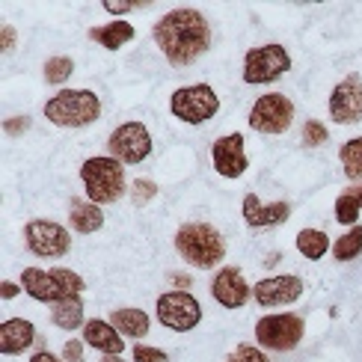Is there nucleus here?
<instances>
[{
  "label": "nucleus",
  "mask_w": 362,
  "mask_h": 362,
  "mask_svg": "<svg viewBox=\"0 0 362 362\" xmlns=\"http://www.w3.org/2000/svg\"><path fill=\"white\" fill-rule=\"evenodd\" d=\"M175 250L187 264L211 270L214 264L223 262L226 255V240L223 235L208 223H185L175 232Z\"/></svg>",
  "instance_id": "obj_3"
},
{
  "label": "nucleus",
  "mask_w": 362,
  "mask_h": 362,
  "mask_svg": "<svg viewBox=\"0 0 362 362\" xmlns=\"http://www.w3.org/2000/svg\"><path fill=\"white\" fill-rule=\"evenodd\" d=\"M359 214H362V205H359V199H356V193L354 190H348V193H341L339 199H336V220L341 223V226H356V220H359Z\"/></svg>",
  "instance_id": "obj_28"
},
{
  "label": "nucleus",
  "mask_w": 362,
  "mask_h": 362,
  "mask_svg": "<svg viewBox=\"0 0 362 362\" xmlns=\"http://www.w3.org/2000/svg\"><path fill=\"white\" fill-rule=\"evenodd\" d=\"M279 259H282V255H279V252H270V255H267V259H264V264H267V267H274V264H276Z\"/></svg>",
  "instance_id": "obj_40"
},
{
  "label": "nucleus",
  "mask_w": 362,
  "mask_h": 362,
  "mask_svg": "<svg viewBox=\"0 0 362 362\" xmlns=\"http://www.w3.org/2000/svg\"><path fill=\"white\" fill-rule=\"evenodd\" d=\"M303 294V279L297 274H282V276H267L262 282H255L252 297L255 303L264 309H276V306H291L294 300Z\"/></svg>",
  "instance_id": "obj_14"
},
{
  "label": "nucleus",
  "mask_w": 362,
  "mask_h": 362,
  "mask_svg": "<svg viewBox=\"0 0 362 362\" xmlns=\"http://www.w3.org/2000/svg\"><path fill=\"white\" fill-rule=\"evenodd\" d=\"M354 193H356V199H359V205H362V185H359V187H356Z\"/></svg>",
  "instance_id": "obj_42"
},
{
  "label": "nucleus",
  "mask_w": 362,
  "mask_h": 362,
  "mask_svg": "<svg viewBox=\"0 0 362 362\" xmlns=\"http://www.w3.org/2000/svg\"><path fill=\"white\" fill-rule=\"evenodd\" d=\"M240 211H244V220L247 226H252V229H264V226H279L291 217V205L288 202H270V205H262L259 196L255 193H247L244 196V205H240Z\"/></svg>",
  "instance_id": "obj_17"
},
{
  "label": "nucleus",
  "mask_w": 362,
  "mask_h": 362,
  "mask_svg": "<svg viewBox=\"0 0 362 362\" xmlns=\"http://www.w3.org/2000/svg\"><path fill=\"white\" fill-rule=\"evenodd\" d=\"M329 250V238L321 229H303L297 232V252L306 255L309 262H321Z\"/></svg>",
  "instance_id": "obj_24"
},
{
  "label": "nucleus",
  "mask_w": 362,
  "mask_h": 362,
  "mask_svg": "<svg viewBox=\"0 0 362 362\" xmlns=\"http://www.w3.org/2000/svg\"><path fill=\"white\" fill-rule=\"evenodd\" d=\"M359 252H362V226L356 223L348 235H341L333 244V259L336 262H354Z\"/></svg>",
  "instance_id": "obj_26"
},
{
  "label": "nucleus",
  "mask_w": 362,
  "mask_h": 362,
  "mask_svg": "<svg viewBox=\"0 0 362 362\" xmlns=\"http://www.w3.org/2000/svg\"><path fill=\"white\" fill-rule=\"evenodd\" d=\"M170 110L175 119L187 125H202L208 119H214L220 110V95L211 89L208 83H193V86H181L170 98Z\"/></svg>",
  "instance_id": "obj_6"
},
{
  "label": "nucleus",
  "mask_w": 362,
  "mask_h": 362,
  "mask_svg": "<svg viewBox=\"0 0 362 362\" xmlns=\"http://www.w3.org/2000/svg\"><path fill=\"white\" fill-rule=\"evenodd\" d=\"M131 9H137V4H125V0H107L104 4V12H110V15H125V12H131Z\"/></svg>",
  "instance_id": "obj_36"
},
{
  "label": "nucleus",
  "mask_w": 362,
  "mask_h": 362,
  "mask_svg": "<svg viewBox=\"0 0 362 362\" xmlns=\"http://www.w3.org/2000/svg\"><path fill=\"white\" fill-rule=\"evenodd\" d=\"M63 362H86V356H83V341L69 339V341L63 344Z\"/></svg>",
  "instance_id": "obj_33"
},
{
  "label": "nucleus",
  "mask_w": 362,
  "mask_h": 362,
  "mask_svg": "<svg viewBox=\"0 0 362 362\" xmlns=\"http://www.w3.org/2000/svg\"><path fill=\"white\" fill-rule=\"evenodd\" d=\"M51 321L59 329H78L83 327V300L81 297H66L51 306Z\"/></svg>",
  "instance_id": "obj_23"
},
{
  "label": "nucleus",
  "mask_w": 362,
  "mask_h": 362,
  "mask_svg": "<svg viewBox=\"0 0 362 362\" xmlns=\"http://www.w3.org/2000/svg\"><path fill=\"white\" fill-rule=\"evenodd\" d=\"M247 122L259 134H285L294 122V104L282 93H267L250 107Z\"/></svg>",
  "instance_id": "obj_10"
},
{
  "label": "nucleus",
  "mask_w": 362,
  "mask_h": 362,
  "mask_svg": "<svg viewBox=\"0 0 362 362\" xmlns=\"http://www.w3.org/2000/svg\"><path fill=\"white\" fill-rule=\"evenodd\" d=\"M69 223H71L74 232L93 235L104 226V211H101V205L89 202V199H71L69 202Z\"/></svg>",
  "instance_id": "obj_20"
},
{
  "label": "nucleus",
  "mask_w": 362,
  "mask_h": 362,
  "mask_svg": "<svg viewBox=\"0 0 362 362\" xmlns=\"http://www.w3.org/2000/svg\"><path fill=\"white\" fill-rule=\"evenodd\" d=\"M30 125H33V122H30V116H18V119H6L4 131H6V134H24Z\"/></svg>",
  "instance_id": "obj_35"
},
{
  "label": "nucleus",
  "mask_w": 362,
  "mask_h": 362,
  "mask_svg": "<svg viewBox=\"0 0 362 362\" xmlns=\"http://www.w3.org/2000/svg\"><path fill=\"white\" fill-rule=\"evenodd\" d=\"M134 36H137V30H134L128 21H110V24H104V27H93V30H89V39L98 42L101 48H107V51H119Z\"/></svg>",
  "instance_id": "obj_21"
},
{
  "label": "nucleus",
  "mask_w": 362,
  "mask_h": 362,
  "mask_svg": "<svg viewBox=\"0 0 362 362\" xmlns=\"http://www.w3.org/2000/svg\"><path fill=\"white\" fill-rule=\"evenodd\" d=\"M155 196H158V185H155L152 178H137V181L131 185V202L137 205V208H140V205H148V202L155 199Z\"/></svg>",
  "instance_id": "obj_29"
},
{
  "label": "nucleus",
  "mask_w": 362,
  "mask_h": 362,
  "mask_svg": "<svg viewBox=\"0 0 362 362\" xmlns=\"http://www.w3.org/2000/svg\"><path fill=\"white\" fill-rule=\"evenodd\" d=\"M30 362H63V359H57L54 354H48V351H39V354H33V356H30Z\"/></svg>",
  "instance_id": "obj_39"
},
{
  "label": "nucleus",
  "mask_w": 362,
  "mask_h": 362,
  "mask_svg": "<svg viewBox=\"0 0 362 362\" xmlns=\"http://www.w3.org/2000/svg\"><path fill=\"white\" fill-rule=\"evenodd\" d=\"M329 119L336 125H356L362 119V78L348 74L329 93Z\"/></svg>",
  "instance_id": "obj_13"
},
{
  "label": "nucleus",
  "mask_w": 362,
  "mask_h": 362,
  "mask_svg": "<svg viewBox=\"0 0 362 362\" xmlns=\"http://www.w3.org/2000/svg\"><path fill=\"white\" fill-rule=\"evenodd\" d=\"M324 140H327V128L321 125V122H306L303 125V146H309V148H315V146H324Z\"/></svg>",
  "instance_id": "obj_31"
},
{
  "label": "nucleus",
  "mask_w": 362,
  "mask_h": 362,
  "mask_svg": "<svg viewBox=\"0 0 362 362\" xmlns=\"http://www.w3.org/2000/svg\"><path fill=\"white\" fill-rule=\"evenodd\" d=\"M173 282H175V291H190V285H193V279L185 274H173Z\"/></svg>",
  "instance_id": "obj_37"
},
{
  "label": "nucleus",
  "mask_w": 362,
  "mask_h": 362,
  "mask_svg": "<svg viewBox=\"0 0 362 362\" xmlns=\"http://www.w3.org/2000/svg\"><path fill=\"white\" fill-rule=\"evenodd\" d=\"M288 69H291V54L285 51L282 45H276V42L259 45V48H250L244 57V83H250V86L274 83Z\"/></svg>",
  "instance_id": "obj_7"
},
{
  "label": "nucleus",
  "mask_w": 362,
  "mask_h": 362,
  "mask_svg": "<svg viewBox=\"0 0 362 362\" xmlns=\"http://www.w3.org/2000/svg\"><path fill=\"white\" fill-rule=\"evenodd\" d=\"M300 339H303V318L294 312L264 315L255 324V341H259V348L285 354V351H294Z\"/></svg>",
  "instance_id": "obj_8"
},
{
  "label": "nucleus",
  "mask_w": 362,
  "mask_h": 362,
  "mask_svg": "<svg viewBox=\"0 0 362 362\" xmlns=\"http://www.w3.org/2000/svg\"><path fill=\"white\" fill-rule=\"evenodd\" d=\"M211 163L223 178H240L250 170V160L244 152V137L240 134H223L211 146Z\"/></svg>",
  "instance_id": "obj_15"
},
{
  "label": "nucleus",
  "mask_w": 362,
  "mask_h": 362,
  "mask_svg": "<svg viewBox=\"0 0 362 362\" xmlns=\"http://www.w3.org/2000/svg\"><path fill=\"white\" fill-rule=\"evenodd\" d=\"M155 45L175 69H187L211 48V24L193 6H178L155 21Z\"/></svg>",
  "instance_id": "obj_1"
},
{
  "label": "nucleus",
  "mask_w": 362,
  "mask_h": 362,
  "mask_svg": "<svg viewBox=\"0 0 362 362\" xmlns=\"http://www.w3.org/2000/svg\"><path fill=\"white\" fill-rule=\"evenodd\" d=\"M71 71H74V63L69 57H51V59H45V66H42V74H45V83H66L71 78Z\"/></svg>",
  "instance_id": "obj_27"
},
{
  "label": "nucleus",
  "mask_w": 362,
  "mask_h": 362,
  "mask_svg": "<svg viewBox=\"0 0 362 362\" xmlns=\"http://www.w3.org/2000/svg\"><path fill=\"white\" fill-rule=\"evenodd\" d=\"M158 321L173 333H190L202 321V306L190 291H167L155 303Z\"/></svg>",
  "instance_id": "obj_9"
},
{
  "label": "nucleus",
  "mask_w": 362,
  "mask_h": 362,
  "mask_svg": "<svg viewBox=\"0 0 362 362\" xmlns=\"http://www.w3.org/2000/svg\"><path fill=\"white\" fill-rule=\"evenodd\" d=\"M110 324L125 339H143L148 333V327H152V321H148V315L143 309H113Z\"/></svg>",
  "instance_id": "obj_22"
},
{
  "label": "nucleus",
  "mask_w": 362,
  "mask_h": 362,
  "mask_svg": "<svg viewBox=\"0 0 362 362\" xmlns=\"http://www.w3.org/2000/svg\"><path fill=\"white\" fill-rule=\"evenodd\" d=\"M339 160L344 167V175L351 181H359L362 178V137H354V140L344 143L339 148Z\"/></svg>",
  "instance_id": "obj_25"
},
{
  "label": "nucleus",
  "mask_w": 362,
  "mask_h": 362,
  "mask_svg": "<svg viewBox=\"0 0 362 362\" xmlns=\"http://www.w3.org/2000/svg\"><path fill=\"white\" fill-rule=\"evenodd\" d=\"M101 362H125V359L119 356V354H104V356H101Z\"/></svg>",
  "instance_id": "obj_41"
},
{
  "label": "nucleus",
  "mask_w": 362,
  "mask_h": 362,
  "mask_svg": "<svg viewBox=\"0 0 362 362\" xmlns=\"http://www.w3.org/2000/svg\"><path fill=\"white\" fill-rule=\"evenodd\" d=\"M24 244L39 259H63L71 250V235L54 220H30L24 226Z\"/></svg>",
  "instance_id": "obj_11"
},
{
  "label": "nucleus",
  "mask_w": 362,
  "mask_h": 362,
  "mask_svg": "<svg viewBox=\"0 0 362 362\" xmlns=\"http://www.w3.org/2000/svg\"><path fill=\"white\" fill-rule=\"evenodd\" d=\"M21 288L39 300V303H59L66 297H81L86 288V282L69 267H54V270H42V267H24L21 270Z\"/></svg>",
  "instance_id": "obj_4"
},
{
  "label": "nucleus",
  "mask_w": 362,
  "mask_h": 362,
  "mask_svg": "<svg viewBox=\"0 0 362 362\" xmlns=\"http://www.w3.org/2000/svg\"><path fill=\"white\" fill-rule=\"evenodd\" d=\"M83 344H93L95 351L101 354H122L125 351V336L110 324V321H101L93 318L83 324Z\"/></svg>",
  "instance_id": "obj_18"
},
{
  "label": "nucleus",
  "mask_w": 362,
  "mask_h": 362,
  "mask_svg": "<svg viewBox=\"0 0 362 362\" xmlns=\"http://www.w3.org/2000/svg\"><path fill=\"white\" fill-rule=\"evenodd\" d=\"M18 291H21V285H15V282H4V285H0V297H4V300H12Z\"/></svg>",
  "instance_id": "obj_38"
},
{
  "label": "nucleus",
  "mask_w": 362,
  "mask_h": 362,
  "mask_svg": "<svg viewBox=\"0 0 362 362\" xmlns=\"http://www.w3.org/2000/svg\"><path fill=\"white\" fill-rule=\"evenodd\" d=\"M36 341V327L24 321V318H9L0 324V354L4 356H15L27 351L30 344Z\"/></svg>",
  "instance_id": "obj_19"
},
{
  "label": "nucleus",
  "mask_w": 362,
  "mask_h": 362,
  "mask_svg": "<svg viewBox=\"0 0 362 362\" xmlns=\"http://www.w3.org/2000/svg\"><path fill=\"white\" fill-rule=\"evenodd\" d=\"M250 285L238 267H220L214 282H211V297L217 300L223 309H240L250 300Z\"/></svg>",
  "instance_id": "obj_16"
},
{
  "label": "nucleus",
  "mask_w": 362,
  "mask_h": 362,
  "mask_svg": "<svg viewBox=\"0 0 362 362\" xmlns=\"http://www.w3.org/2000/svg\"><path fill=\"white\" fill-rule=\"evenodd\" d=\"M15 48V27L12 24H4L0 27V51L9 54Z\"/></svg>",
  "instance_id": "obj_34"
},
{
  "label": "nucleus",
  "mask_w": 362,
  "mask_h": 362,
  "mask_svg": "<svg viewBox=\"0 0 362 362\" xmlns=\"http://www.w3.org/2000/svg\"><path fill=\"white\" fill-rule=\"evenodd\" d=\"M101 116V98L93 89H63L45 101V119L59 128H83Z\"/></svg>",
  "instance_id": "obj_5"
},
{
  "label": "nucleus",
  "mask_w": 362,
  "mask_h": 362,
  "mask_svg": "<svg viewBox=\"0 0 362 362\" xmlns=\"http://www.w3.org/2000/svg\"><path fill=\"white\" fill-rule=\"evenodd\" d=\"M226 362H267V354H262L259 344H238Z\"/></svg>",
  "instance_id": "obj_30"
},
{
  "label": "nucleus",
  "mask_w": 362,
  "mask_h": 362,
  "mask_svg": "<svg viewBox=\"0 0 362 362\" xmlns=\"http://www.w3.org/2000/svg\"><path fill=\"white\" fill-rule=\"evenodd\" d=\"M131 354H134V362H170V356L160 348H152V344H137Z\"/></svg>",
  "instance_id": "obj_32"
},
{
  "label": "nucleus",
  "mask_w": 362,
  "mask_h": 362,
  "mask_svg": "<svg viewBox=\"0 0 362 362\" xmlns=\"http://www.w3.org/2000/svg\"><path fill=\"white\" fill-rule=\"evenodd\" d=\"M107 155L122 163H143L152 155V134L143 122H125L119 125L107 140Z\"/></svg>",
  "instance_id": "obj_12"
},
{
  "label": "nucleus",
  "mask_w": 362,
  "mask_h": 362,
  "mask_svg": "<svg viewBox=\"0 0 362 362\" xmlns=\"http://www.w3.org/2000/svg\"><path fill=\"white\" fill-rule=\"evenodd\" d=\"M81 181L86 190V199L95 205H107L122 199L128 193V181H125V163L116 160L110 155H98L81 163Z\"/></svg>",
  "instance_id": "obj_2"
}]
</instances>
